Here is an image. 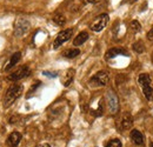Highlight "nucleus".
<instances>
[{"instance_id": "1", "label": "nucleus", "mask_w": 153, "mask_h": 147, "mask_svg": "<svg viewBox=\"0 0 153 147\" xmlns=\"http://www.w3.org/2000/svg\"><path fill=\"white\" fill-rule=\"evenodd\" d=\"M22 91H24V86L21 84H13L12 86H10L4 97V101H2L4 107H6V108L10 107L22 94Z\"/></svg>"}, {"instance_id": "2", "label": "nucleus", "mask_w": 153, "mask_h": 147, "mask_svg": "<svg viewBox=\"0 0 153 147\" xmlns=\"http://www.w3.org/2000/svg\"><path fill=\"white\" fill-rule=\"evenodd\" d=\"M31 28V22L30 20L24 17H19L16 20L14 25H13V31H14V36L16 37H24Z\"/></svg>"}, {"instance_id": "3", "label": "nucleus", "mask_w": 153, "mask_h": 147, "mask_svg": "<svg viewBox=\"0 0 153 147\" xmlns=\"http://www.w3.org/2000/svg\"><path fill=\"white\" fill-rule=\"evenodd\" d=\"M108 20H110L108 14H106V13H102V14L98 16V17L93 20V22L91 24V30L94 31V32H100V31H102V30L107 26Z\"/></svg>"}, {"instance_id": "4", "label": "nucleus", "mask_w": 153, "mask_h": 147, "mask_svg": "<svg viewBox=\"0 0 153 147\" xmlns=\"http://www.w3.org/2000/svg\"><path fill=\"white\" fill-rule=\"evenodd\" d=\"M106 101H107V107L110 110L111 114H115L119 110V100L118 97L115 95V93L111 90H108L106 92Z\"/></svg>"}, {"instance_id": "5", "label": "nucleus", "mask_w": 153, "mask_h": 147, "mask_svg": "<svg viewBox=\"0 0 153 147\" xmlns=\"http://www.w3.org/2000/svg\"><path fill=\"white\" fill-rule=\"evenodd\" d=\"M30 72L31 71H30V67L28 66H26V65L25 66H21L17 71H14V72H12V73L10 74L7 76V80H10V81H19L21 79L28 76Z\"/></svg>"}, {"instance_id": "6", "label": "nucleus", "mask_w": 153, "mask_h": 147, "mask_svg": "<svg viewBox=\"0 0 153 147\" xmlns=\"http://www.w3.org/2000/svg\"><path fill=\"white\" fill-rule=\"evenodd\" d=\"M72 33H73V30L72 28H67V30L61 31L57 36V38L54 39V41H53V48H59L64 42H66L67 40H70L71 37H72Z\"/></svg>"}, {"instance_id": "7", "label": "nucleus", "mask_w": 153, "mask_h": 147, "mask_svg": "<svg viewBox=\"0 0 153 147\" xmlns=\"http://www.w3.org/2000/svg\"><path fill=\"white\" fill-rule=\"evenodd\" d=\"M108 80H110L108 73L105 72V71H100L91 78L90 82L93 84V85H98V86H106L108 84Z\"/></svg>"}, {"instance_id": "8", "label": "nucleus", "mask_w": 153, "mask_h": 147, "mask_svg": "<svg viewBox=\"0 0 153 147\" xmlns=\"http://www.w3.org/2000/svg\"><path fill=\"white\" fill-rule=\"evenodd\" d=\"M20 59H21V53L20 52H16V53H13V55L10 58V60L7 61V64H6V66L4 67V71L5 72H7V71H10V70H12L18 62L20 61Z\"/></svg>"}, {"instance_id": "9", "label": "nucleus", "mask_w": 153, "mask_h": 147, "mask_svg": "<svg viewBox=\"0 0 153 147\" xmlns=\"http://www.w3.org/2000/svg\"><path fill=\"white\" fill-rule=\"evenodd\" d=\"M118 55H127L126 54V51L123 50V48H119V47H113L111 50H108L105 54V59L106 60H110V59H113L114 56H118Z\"/></svg>"}, {"instance_id": "10", "label": "nucleus", "mask_w": 153, "mask_h": 147, "mask_svg": "<svg viewBox=\"0 0 153 147\" xmlns=\"http://www.w3.org/2000/svg\"><path fill=\"white\" fill-rule=\"evenodd\" d=\"M132 124H133V119H132V115L128 114V113H125L123 117H121V120H120V126L123 129H127L132 127Z\"/></svg>"}, {"instance_id": "11", "label": "nucleus", "mask_w": 153, "mask_h": 147, "mask_svg": "<svg viewBox=\"0 0 153 147\" xmlns=\"http://www.w3.org/2000/svg\"><path fill=\"white\" fill-rule=\"evenodd\" d=\"M74 70L73 68H70V70H67L65 74H64V76H62V85L64 86H70L71 84H72V81H73V79H74Z\"/></svg>"}, {"instance_id": "12", "label": "nucleus", "mask_w": 153, "mask_h": 147, "mask_svg": "<svg viewBox=\"0 0 153 147\" xmlns=\"http://www.w3.org/2000/svg\"><path fill=\"white\" fill-rule=\"evenodd\" d=\"M20 140H21V134H20L19 132H12V133L8 135V139H7L8 144L13 147L18 146Z\"/></svg>"}, {"instance_id": "13", "label": "nucleus", "mask_w": 153, "mask_h": 147, "mask_svg": "<svg viewBox=\"0 0 153 147\" xmlns=\"http://www.w3.org/2000/svg\"><path fill=\"white\" fill-rule=\"evenodd\" d=\"M130 137H131V140L133 141V144H135V145H143L144 144V137H143V134L139 131L133 129L131 132Z\"/></svg>"}, {"instance_id": "14", "label": "nucleus", "mask_w": 153, "mask_h": 147, "mask_svg": "<svg viewBox=\"0 0 153 147\" xmlns=\"http://www.w3.org/2000/svg\"><path fill=\"white\" fill-rule=\"evenodd\" d=\"M88 40V33L87 32H80L73 40V45L74 46H80L84 42H86Z\"/></svg>"}, {"instance_id": "15", "label": "nucleus", "mask_w": 153, "mask_h": 147, "mask_svg": "<svg viewBox=\"0 0 153 147\" xmlns=\"http://www.w3.org/2000/svg\"><path fill=\"white\" fill-rule=\"evenodd\" d=\"M143 87V93H144V95H145V98L147 99V100H153V87L151 86V84H149V85H143L141 86Z\"/></svg>"}, {"instance_id": "16", "label": "nucleus", "mask_w": 153, "mask_h": 147, "mask_svg": "<svg viewBox=\"0 0 153 147\" xmlns=\"http://www.w3.org/2000/svg\"><path fill=\"white\" fill-rule=\"evenodd\" d=\"M138 81L140 84V86L143 85H149V84H152V80H151V76L149 74H140L138 76Z\"/></svg>"}, {"instance_id": "17", "label": "nucleus", "mask_w": 153, "mask_h": 147, "mask_svg": "<svg viewBox=\"0 0 153 147\" xmlns=\"http://www.w3.org/2000/svg\"><path fill=\"white\" fill-rule=\"evenodd\" d=\"M80 54V50H78V48H73V50H67V51H65L62 55L65 56V58H68V59H73V58H76L78 55Z\"/></svg>"}, {"instance_id": "18", "label": "nucleus", "mask_w": 153, "mask_h": 147, "mask_svg": "<svg viewBox=\"0 0 153 147\" xmlns=\"http://www.w3.org/2000/svg\"><path fill=\"white\" fill-rule=\"evenodd\" d=\"M133 51L135 53H138V54H141V53H144V51H145V46H144V44H143V41L141 40H139V41H135L133 44Z\"/></svg>"}, {"instance_id": "19", "label": "nucleus", "mask_w": 153, "mask_h": 147, "mask_svg": "<svg viewBox=\"0 0 153 147\" xmlns=\"http://www.w3.org/2000/svg\"><path fill=\"white\" fill-rule=\"evenodd\" d=\"M53 21L57 24L58 26H62V25L66 24V18H65L64 14H56L53 17Z\"/></svg>"}, {"instance_id": "20", "label": "nucleus", "mask_w": 153, "mask_h": 147, "mask_svg": "<svg viewBox=\"0 0 153 147\" xmlns=\"http://www.w3.org/2000/svg\"><path fill=\"white\" fill-rule=\"evenodd\" d=\"M106 147H121V141L119 139H112L106 144Z\"/></svg>"}, {"instance_id": "21", "label": "nucleus", "mask_w": 153, "mask_h": 147, "mask_svg": "<svg viewBox=\"0 0 153 147\" xmlns=\"http://www.w3.org/2000/svg\"><path fill=\"white\" fill-rule=\"evenodd\" d=\"M131 28H132L133 31H135V32L140 31V30H141V26H140L139 21H137V20H133V21L131 22Z\"/></svg>"}, {"instance_id": "22", "label": "nucleus", "mask_w": 153, "mask_h": 147, "mask_svg": "<svg viewBox=\"0 0 153 147\" xmlns=\"http://www.w3.org/2000/svg\"><path fill=\"white\" fill-rule=\"evenodd\" d=\"M40 85H41V82H40V81H38V82H36V85H33V86L31 87V90H30V92H28V94H27V97H30V95H31L32 93L36 92V90L38 88V87L40 86Z\"/></svg>"}, {"instance_id": "23", "label": "nucleus", "mask_w": 153, "mask_h": 147, "mask_svg": "<svg viewBox=\"0 0 153 147\" xmlns=\"http://www.w3.org/2000/svg\"><path fill=\"white\" fill-rule=\"evenodd\" d=\"M45 75H47V76H57L58 74L57 73H48V72H44Z\"/></svg>"}, {"instance_id": "24", "label": "nucleus", "mask_w": 153, "mask_h": 147, "mask_svg": "<svg viewBox=\"0 0 153 147\" xmlns=\"http://www.w3.org/2000/svg\"><path fill=\"white\" fill-rule=\"evenodd\" d=\"M86 2H88V4H97V2H99L100 0H85Z\"/></svg>"}, {"instance_id": "25", "label": "nucleus", "mask_w": 153, "mask_h": 147, "mask_svg": "<svg viewBox=\"0 0 153 147\" xmlns=\"http://www.w3.org/2000/svg\"><path fill=\"white\" fill-rule=\"evenodd\" d=\"M42 147H50V145H47V144H45V145H42Z\"/></svg>"}, {"instance_id": "26", "label": "nucleus", "mask_w": 153, "mask_h": 147, "mask_svg": "<svg viewBox=\"0 0 153 147\" xmlns=\"http://www.w3.org/2000/svg\"><path fill=\"white\" fill-rule=\"evenodd\" d=\"M150 147H153V143H151V144H150Z\"/></svg>"}]
</instances>
